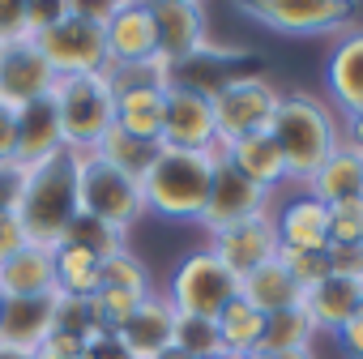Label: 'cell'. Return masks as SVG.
<instances>
[{
	"instance_id": "cell-1",
	"label": "cell",
	"mask_w": 363,
	"mask_h": 359,
	"mask_svg": "<svg viewBox=\"0 0 363 359\" xmlns=\"http://www.w3.org/2000/svg\"><path fill=\"white\" fill-rule=\"evenodd\" d=\"M269 133H274V141H278V150H282V162H286V184H299V189L316 175V167L342 145V124H337V116L329 111L325 99H316V94H308V90L282 94Z\"/></svg>"
},
{
	"instance_id": "cell-2",
	"label": "cell",
	"mask_w": 363,
	"mask_h": 359,
	"mask_svg": "<svg viewBox=\"0 0 363 359\" xmlns=\"http://www.w3.org/2000/svg\"><path fill=\"white\" fill-rule=\"evenodd\" d=\"M214 171L218 158L210 150H158V158L141 175L145 214H158L167 223H197L214 189Z\"/></svg>"
},
{
	"instance_id": "cell-3",
	"label": "cell",
	"mask_w": 363,
	"mask_h": 359,
	"mask_svg": "<svg viewBox=\"0 0 363 359\" xmlns=\"http://www.w3.org/2000/svg\"><path fill=\"white\" fill-rule=\"evenodd\" d=\"M18 219L39 248H56L77 219V167L73 154H56L39 167H26V184L18 201Z\"/></svg>"
},
{
	"instance_id": "cell-4",
	"label": "cell",
	"mask_w": 363,
	"mask_h": 359,
	"mask_svg": "<svg viewBox=\"0 0 363 359\" xmlns=\"http://www.w3.org/2000/svg\"><path fill=\"white\" fill-rule=\"evenodd\" d=\"M52 103L60 116L65 150L69 154H90L107 128H116V90L107 69L103 73H77V77H56Z\"/></svg>"
},
{
	"instance_id": "cell-5",
	"label": "cell",
	"mask_w": 363,
	"mask_h": 359,
	"mask_svg": "<svg viewBox=\"0 0 363 359\" xmlns=\"http://www.w3.org/2000/svg\"><path fill=\"white\" fill-rule=\"evenodd\" d=\"M73 167H77V214H90V219L116 227L120 236H128V227L145 219V197L133 175L116 171L94 150L73 154Z\"/></svg>"
},
{
	"instance_id": "cell-6",
	"label": "cell",
	"mask_w": 363,
	"mask_h": 359,
	"mask_svg": "<svg viewBox=\"0 0 363 359\" xmlns=\"http://www.w3.org/2000/svg\"><path fill=\"white\" fill-rule=\"evenodd\" d=\"M278 86H269L261 73H240L231 86H223L214 99H210V111H214V137L223 145L231 141H244L252 133H269L274 116H278Z\"/></svg>"
},
{
	"instance_id": "cell-7",
	"label": "cell",
	"mask_w": 363,
	"mask_h": 359,
	"mask_svg": "<svg viewBox=\"0 0 363 359\" xmlns=\"http://www.w3.org/2000/svg\"><path fill=\"white\" fill-rule=\"evenodd\" d=\"M235 13L274 35L308 39V35H333L350 26L354 5L350 0H240Z\"/></svg>"
},
{
	"instance_id": "cell-8",
	"label": "cell",
	"mask_w": 363,
	"mask_h": 359,
	"mask_svg": "<svg viewBox=\"0 0 363 359\" xmlns=\"http://www.w3.org/2000/svg\"><path fill=\"white\" fill-rule=\"evenodd\" d=\"M235 295H240V278H231L227 265L210 248H197V253H189L179 261L175 274H171V291H167L175 312H193V316H210V321Z\"/></svg>"
},
{
	"instance_id": "cell-9",
	"label": "cell",
	"mask_w": 363,
	"mask_h": 359,
	"mask_svg": "<svg viewBox=\"0 0 363 359\" xmlns=\"http://www.w3.org/2000/svg\"><path fill=\"white\" fill-rule=\"evenodd\" d=\"M30 43L39 48V56L52 65L56 77H77V73H103V69H111L103 26L77 18L73 9H69L52 31H43V35L30 39Z\"/></svg>"
},
{
	"instance_id": "cell-10",
	"label": "cell",
	"mask_w": 363,
	"mask_h": 359,
	"mask_svg": "<svg viewBox=\"0 0 363 359\" xmlns=\"http://www.w3.org/2000/svg\"><path fill=\"white\" fill-rule=\"evenodd\" d=\"M265 210H269V193L257 189L252 180H244L235 167L218 162L210 201H206V210H201L197 223H201L210 236H218V231H231V227H240V223H248V219H257V214H265Z\"/></svg>"
},
{
	"instance_id": "cell-11",
	"label": "cell",
	"mask_w": 363,
	"mask_h": 359,
	"mask_svg": "<svg viewBox=\"0 0 363 359\" xmlns=\"http://www.w3.org/2000/svg\"><path fill=\"white\" fill-rule=\"evenodd\" d=\"M150 9H154V26H158V60L162 65L175 69L214 43L206 31V9L197 0H158Z\"/></svg>"
},
{
	"instance_id": "cell-12",
	"label": "cell",
	"mask_w": 363,
	"mask_h": 359,
	"mask_svg": "<svg viewBox=\"0 0 363 359\" xmlns=\"http://www.w3.org/2000/svg\"><path fill=\"white\" fill-rule=\"evenodd\" d=\"M210 253L227 265V274L231 278H248V274H257L261 265H269L274 257H278V227H274V219H269V210L265 214H257V219H248V223H240V227H231V231H218V236H210Z\"/></svg>"
},
{
	"instance_id": "cell-13",
	"label": "cell",
	"mask_w": 363,
	"mask_h": 359,
	"mask_svg": "<svg viewBox=\"0 0 363 359\" xmlns=\"http://www.w3.org/2000/svg\"><path fill=\"white\" fill-rule=\"evenodd\" d=\"M214 137V111L210 99L184 90V86H167V103H162V133L158 145L162 150H210Z\"/></svg>"
},
{
	"instance_id": "cell-14",
	"label": "cell",
	"mask_w": 363,
	"mask_h": 359,
	"mask_svg": "<svg viewBox=\"0 0 363 359\" xmlns=\"http://www.w3.org/2000/svg\"><path fill=\"white\" fill-rule=\"evenodd\" d=\"M111 65H150L158 56V26L145 0H116L111 22L103 26Z\"/></svg>"
},
{
	"instance_id": "cell-15",
	"label": "cell",
	"mask_w": 363,
	"mask_h": 359,
	"mask_svg": "<svg viewBox=\"0 0 363 359\" xmlns=\"http://www.w3.org/2000/svg\"><path fill=\"white\" fill-rule=\"evenodd\" d=\"M56 86V73L52 65L39 56V48L30 39H18V43H5L0 48V103L5 107H26L35 99H48Z\"/></svg>"
},
{
	"instance_id": "cell-16",
	"label": "cell",
	"mask_w": 363,
	"mask_h": 359,
	"mask_svg": "<svg viewBox=\"0 0 363 359\" xmlns=\"http://www.w3.org/2000/svg\"><path fill=\"white\" fill-rule=\"evenodd\" d=\"M303 316L312 321L316 333H342V325L363 308V278H337L329 274L325 282L308 287L299 299Z\"/></svg>"
},
{
	"instance_id": "cell-17",
	"label": "cell",
	"mask_w": 363,
	"mask_h": 359,
	"mask_svg": "<svg viewBox=\"0 0 363 359\" xmlns=\"http://www.w3.org/2000/svg\"><path fill=\"white\" fill-rule=\"evenodd\" d=\"M171 333H175V308H171L167 295H154V291H150V295L141 299V308L116 329L120 346H124L133 359H154L158 350L171 346Z\"/></svg>"
},
{
	"instance_id": "cell-18",
	"label": "cell",
	"mask_w": 363,
	"mask_h": 359,
	"mask_svg": "<svg viewBox=\"0 0 363 359\" xmlns=\"http://www.w3.org/2000/svg\"><path fill=\"white\" fill-rule=\"evenodd\" d=\"M325 86H329V99L346 111V120L363 116V26L346 31L333 43L325 60Z\"/></svg>"
},
{
	"instance_id": "cell-19",
	"label": "cell",
	"mask_w": 363,
	"mask_h": 359,
	"mask_svg": "<svg viewBox=\"0 0 363 359\" xmlns=\"http://www.w3.org/2000/svg\"><path fill=\"white\" fill-rule=\"evenodd\" d=\"M56 154H65V133H60V116H56L52 94L18 107V162L39 167Z\"/></svg>"
},
{
	"instance_id": "cell-20",
	"label": "cell",
	"mask_w": 363,
	"mask_h": 359,
	"mask_svg": "<svg viewBox=\"0 0 363 359\" xmlns=\"http://www.w3.org/2000/svg\"><path fill=\"white\" fill-rule=\"evenodd\" d=\"M303 193L316 197V201H325V206H337V201H354V197H363V150L350 145V141L342 137V145L316 167V175L303 184Z\"/></svg>"
},
{
	"instance_id": "cell-21",
	"label": "cell",
	"mask_w": 363,
	"mask_h": 359,
	"mask_svg": "<svg viewBox=\"0 0 363 359\" xmlns=\"http://www.w3.org/2000/svg\"><path fill=\"white\" fill-rule=\"evenodd\" d=\"M52 333H56V295L5 299V316H0V342L39 350Z\"/></svg>"
},
{
	"instance_id": "cell-22",
	"label": "cell",
	"mask_w": 363,
	"mask_h": 359,
	"mask_svg": "<svg viewBox=\"0 0 363 359\" xmlns=\"http://www.w3.org/2000/svg\"><path fill=\"white\" fill-rule=\"evenodd\" d=\"M227 167H235L244 180H252L265 193L286 184V162H282V150H278L274 133H252L244 141H231L227 145Z\"/></svg>"
},
{
	"instance_id": "cell-23",
	"label": "cell",
	"mask_w": 363,
	"mask_h": 359,
	"mask_svg": "<svg viewBox=\"0 0 363 359\" xmlns=\"http://www.w3.org/2000/svg\"><path fill=\"white\" fill-rule=\"evenodd\" d=\"M0 291L5 299H30V295H56V261L52 248L26 244L18 257L0 265Z\"/></svg>"
},
{
	"instance_id": "cell-24",
	"label": "cell",
	"mask_w": 363,
	"mask_h": 359,
	"mask_svg": "<svg viewBox=\"0 0 363 359\" xmlns=\"http://www.w3.org/2000/svg\"><path fill=\"white\" fill-rule=\"evenodd\" d=\"M282 248H329V206L316 197H295L274 219Z\"/></svg>"
},
{
	"instance_id": "cell-25",
	"label": "cell",
	"mask_w": 363,
	"mask_h": 359,
	"mask_svg": "<svg viewBox=\"0 0 363 359\" xmlns=\"http://www.w3.org/2000/svg\"><path fill=\"white\" fill-rule=\"evenodd\" d=\"M231 60H244V52H227V48L210 43V48L197 52L193 60L175 65V69H171V82L184 86V90H193V94H201V99H214L223 86H231V82L240 77V73L231 69Z\"/></svg>"
},
{
	"instance_id": "cell-26",
	"label": "cell",
	"mask_w": 363,
	"mask_h": 359,
	"mask_svg": "<svg viewBox=\"0 0 363 359\" xmlns=\"http://www.w3.org/2000/svg\"><path fill=\"white\" fill-rule=\"evenodd\" d=\"M240 299H248L257 312H265V316H274V312H286V308H299V299H303V287L278 265V257L269 261V265H261L257 274H248L244 282H240Z\"/></svg>"
},
{
	"instance_id": "cell-27",
	"label": "cell",
	"mask_w": 363,
	"mask_h": 359,
	"mask_svg": "<svg viewBox=\"0 0 363 359\" xmlns=\"http://www.w3.org/2000/svg\"><path fill=\"white\" fill-rule=\"evenodd\" d=\"M52 261H56V291L69 295V299H90L99 287H103V261L77 244H56L52 248Z\"/></svg>"
},
{
	"instance_id": "cell-28",
	"label": "cell",
	"mask_w": 363,
	"mask_h": 359,
	"mask_svg": "<svg viewBox=\"0 0 363 359\" xmlns=\"http://www.w3.org/2000/svg\"><path fill=\"white\" fill-rule=\"evenodd\" d=\"M214 325H218L223 350H227L231 359L252 355V350H261V342H265V312H257V308H252L248 299H240V295L214 316Z\"/></svg>"
},
{
	"instance_id": "cell-29",
	"label": "cell",
	"mask_w": 363,
	"mask_h": 359,
	"mask_svg": "<svg viewBox=\"0 0 363 359\" xmlns=\"http://www.w3.org/2000/svg\"><path fill=\"white\" fill-rule=\"evenodd\" d=\"M158 141H137V137H128V133H120V128H107V137L94 145V154L103 158V162H111L116 171H124V175H133L137 184H141V175L150 171V162L158 158Z\"/></svg>"
},
{
	"instance_id": "cell-30",
	"label": "cell",
	"mask_w": 363,
	"mask_h": 359,
	"mask_svg": "<svg viewBox=\"0 0 363 359\" xmlns=\"http://www.w3.org/2000/svg\"><path fill=\"white\" fill-rule=\"evenodd\" d=\"M171 346L184 359H218V355H227L223 338H218V325L210 316H193V312H175Z\"/></svg>"
},
{
	"instance_id": "cell-31",
	"label": "cell",
	"mask_w": 363,
	"mask_h": 359,
	"mask_svg": "<svg viewBox=\"0 0 363 359\" xmlns=\"http://www.w3.org/2000/svg\"><path fill=\"white\" fill-rule=\"evenodd\" d=\"M312 321L303 316V308H286V312H274L265 316V342L261 350L278 355V350H299V346H312Z\"/></svg>"
},
{
	"instance_id": "cell-32",
	"label": "cell",
	"mask_w": 363,
	"mask_h": 359,
	"mask_svg": "<svg viewBox=\"0 0 363 359\" xmlns=\"http://www.w3.org/2000/svg\"><path fill=\"white\" fill-rule=\"evenodd\" d=\"M60 244H77V248L94 253L99 261H107V257H116L120 248H128L116 227H107V223H99V219H90V214H77V219L69 223V231H65Z\"/></svg>"
},
{
	"instance_id": "cell-33",
	"label": "cell",
	"mask_w": 363,
	"mask_h": 359,
	"mask_svg": "<svg viewBox=\"0 0 363 359\" xmlns=\"http://www.w3.org/2000/svg\"><path fill=\"white\" fill-rule=\"evenodd\" d=\"M56 333H69V338H77L82 346L107 338V329H103L99 316L90 312V299H69V295H60V291H56Z\"/></svg>"
},
{
	"instance_id": "cell-34",
	"label": "cell",
	"mask_w": 363,
	"mask_h": 359,
	"mask_svg": "<svg viewBox=\"0 0 363 359\" xmlns=\"http://www.w3.org/2000/svg\"><path fill=\"white\" fill-rule=\"evenodd\" d=\"M278 265L308 291L316 282H325L333 270H329V248H282L278 244Z\"/></svg>"
},
{
	"instance_id": "cell-35",
	"label": "cell",
	"mask_w": 363,
	"mask_h": 359,
	"mask_svg": "<svg viewBox=\"0 0 363 359\" xmlns=\"http://www.w3.org/2000/svg\"><path fill=\"white\" fill-rule=\"evenodd\" d=\"M141 299L145 295H137V291H120V287H99L94 295H90V312L99 316V325L107 329V333H116L137 308H141Z\"/></svg>"
},
{
	"instance_id": "cell-36",
	"label": "cell",
	"mask_w": 363,
	"mask_h": 359,
	"mask_svg": "<svg viewBox=\"0 0 363 359\" xmlns=\"http://www.w3.org/2000/svg\"><path fill=\"white\" fill-rule=\"evenodd\" d=\"M103 287H120V291H137L150 295V270L133 248H120L116 257L103 261Z\"/></svg>"
},
{
	"instance_id": "cell-37",
	"label": "cell",
	"mask_w": 363,
	"mask_h": 359,
	"mask_svg": "<svg viewBox=\"0 0 363 359\" xmlns=\"http://www.w3.org/2000/svg\"><path fill=\"white\" fill-rule=\"evenodd\" d=\"M329 244H363V197L329 206Z\"/></svg>"
},
{
	"instance_id": "cell-38",
	"label": "cell",
	"mask_w": 363,
	"mask_h": 359,
	"mask_svg": "<svg viewBox=\"0 0 363 359\" xmlns=\"http://www.w3.org/2000/svg\"><path fill=\"white\" fill-rule=\"evenodd\" d=\"M69 13V0H26V39H39Z\"/></svg>"
},
{
	"instance_id": "cell-39",
	"label": "cell",
	"mask_w": 363,
	"mask_h": 359,
	"mask_svg": "<svg viewBox=\"0 0 363 359\" xmlns=\"http://www.w3.org/2000/svg\"><path fill=\"white\" fill-rule=\"evenodd\" d=\"M22 184H26V167L22 162H0V214H13L18 210Z\"/></svg>"
},
{
	"instance_id": "cell-40",
	"label": "cell",
	"mask_w": 363,
	"mask_h": 359,
	"mask_svg": "<svg viewBox=\"0 0 363 359\" xmlns=\"http://www.w3.org/2000/svg\"><path fill=\"white\" fill-rule=\"evenodd\" d=\"M26 244H30V236H26L22 219H18V210L13 214H0V265H5L9 257H18Z\"/></svg>"
},
{
	"instance_id": "cell-41",
	"label": "cell",
	"mask_w": 363,
	"mask_h": 359,
	"mask_svg": "<svg viewBox=\"0 0 363 359\" xmlns=\"http://www.w3.org/2000/svg\"><path fill=\"white\" fill-rule=\"evenodd\" d=\"M26 39V0H0V43Z\"/></svg>"
},
{
	"instance_id": "cell-42",
	"label": "cell",
	"mask_w": 363,
	"mask_h": 359,
	"mask_svg": "<svg viewBox=\"0 0 363 359\" xmlns=\"http://www.w3.org/2000/svg\"><path fill=\"white\" fill-rule=\"evenodd\" d=\"M329 270L337 278H363V248L359 244H329Z\"/></svg>"
},
{
	"instance_id": "cell-43",
	"label": "cell",
	"mask_w": 363,
	"mask_h": 359,
	"mask_svg": "<svg viewBox=\"0 0 363 359\" xmlns=\"http://www.w3.org/2000/svg\"><path fill=\"white\" fill-rule=\"evenodd\" d=\"M0 162H18V111L0 103Z\"/></svg>"
},
{
	"instance_id": "cell-44",
	"label": "cell",
	"mask_w": 363,
	"mask_h": 359,
	"mask_svg": "<svg viewBox=\"0 0 363 359\" xmlns=\"http://www.w3.org/2000/svg\"><path fill=\"white\" fill-rule=\"evenodd\" d=\"M337 338V346L350 355V359H363V312H354L346 325H342V333H333Z\"/></svg>"
},
{
	"instance_id": "cell-45",
	"label": "cell",
	"mask_w": 363,
	"mask_h": 359,
	"mask_svg": "<svg viewBox=\"0 0 363 359\" xmlns=\"http://www.w3.org/2000/svg\"><path fill=\"white\" fill-rule=\"evenodd\" d=\"M69 9L94 26H107L111 22V9H116V0H69Z\"/></svg>"
},
{
	"instance_id": "cell-46",
	"label": "cell",
	"mask_w": 363,
	"mask_h": 359,
	"mask_svg": "<svg viewBox=\"0 0 363 359\" xmlns=\"http://www.w3.org/2000/svg\"><path fill=\"white\" fill-rule=\"evenodd\" d=\"M82 359H133V355L120 346V338H116V333H107L103 342H90V346L82 350Z\"/></svg>"
},
{
	"instance_id": "cell-47",
	"label": "cell",
	"mask_w": 363,
	"mask_h": 359,
	"mask_svg": "<svg viewBox=\"0 0 363 359\" xmlns=\"http://www.w3.org/2000/svg\"><path fill=\"white\" fill-rule=\"evenodd\" d=\"M0 359H39V355L26 346H13V342H0Z\"/></svg>"
},
{
	"instance_id": "cell-48",
	"label": "cell",
	"mask_w": 363,
	"mask_h": 359,
	"mask_svg": "<svg viewBox=\"0 0 363 359\" xmlns=\"http://www.w3.org/2000/svg\"><path fill=\"white\" fill-rule=\"evenodd\" d=\"M346 141L363 150V116H354V120H346Z\"/></svg>"
},
{
	"instance_id": "cell-49",
	"label": "cell",
	"mask_w": 363,
	"mask_h": 359,
	"mask_svg": "<svg viewBox=\"0 0 363 359\" xmlns=\"http://www.w3.org/2000/svg\"><path fill=\"white\" fill-rule=\"evenodd\" d=\"M274 359H316V350L312 346H299V350H278Z\"/></svg>"
},
{
	"instance_id": "cell-50",
	"label": "cell",
	"mask_w": 363,
	"mask_h": 359,
	"mask_svg": "<svg viewBox=\"0 0 363 359\" xmlns=\"http://www.w3.org/2000/svg\"><path fill=\"white\" fill-rule=\"evenodd\" d=\"M39 359H82V355H60V350H35Z\"/></svg>"
},
{
	"instance_id": "cell-51",
	"label": "cell",
	"mask_w": 363,
	"mask_h": 359,
	"mask_svg": "<svg viewBox=\"0 0 363 359\" xmlns=\"http://www.w3.org/2000/svg\"><path fill=\"white\" fill-rule=\"evenodd\" d=\"M154 359H184V355H179V350H175V346H167V350H158V355H154Z\"/></svg>"
},
{
	"instance_id": "cell-52",
	"label": "cell",
	"mask_w": 363,
	"mask_h": 359,
	"mask_svg": "<svg viewBox=\"0 0 363 359\" xmlns=\"http://www.w3.org/2000/svg\"><path fill=\"white\" fill-rule=\"evenodd\" d=\"M240 359H274L269 350H252V355H240Z\"/></svg>"
},
{
	"instance_id": "cell-53",
	"label": "cell",
	"mask_w": 363,
	"mask_h": 359,
	"mask_svg": "<svg viewBox=\"0 0 363 359\" xmlns=\"http://www.w3.org/2000/svg\"><path fill=\"white\" fill-rule=\"evenodd\" d=\"M0 316H5V291H0Z\"/></svg>"
},
{
	"instance_id": "cell-54",
	"label": "cell",
	"mask_w": 363,
	"mask_h": 359,
	"mask_svg": "<svg viewBox=\"0 0 363 359\" xmlns=\"http://www.w3.org/2000/svg\"><path fill=\"white\" fill-rule=\"evenodd\" d=\"M218 359H231V355H218Z\"/></svg>"
},
{
	"instance_id": "cell-55",
	"label": "cell",
	"mask_w": 363,
	"mask_h": 359,
	"mask_svg": "<svg viewBox=\"0 0 363 359\" xmlns=\"http://www.w3.org/2000/svg\"><path fill=\"white\" fill-rule=\"evenodd\" d=\"M0 48H5V43H0Z\"/></svg>"
}]
</instances>
